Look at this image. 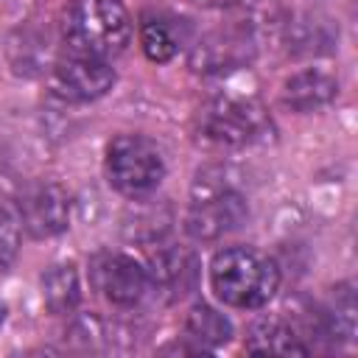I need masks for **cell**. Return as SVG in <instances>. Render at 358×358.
I'll list each match as a JSON object with an SVG mask.
<instances>
[{"label": "cell", "instance_id": "cell-6", "mask_svg": "<svg viewBox=\"0 0 358 358\" xmlns=\"http://www.w3.org/2000/svg\"><path fill=\"white\" fill-rule=\"evenodd\" d=\"M112 84H115V70L109 67L106 59L76 53V50L56 59L53 73H50L53 92L59 98L76 101V103L95 101V98L106 95V90H112Z\"/></svg>", "mask_w": 358, "mask_h": 358}, {"label": "cell", "instance_id": "cell-19", "mask_svg": "<svg viewBox=\"0 0 358 358\" xmlns=\"http://www.w3.org/2000/svg\"><path fill=\"white\" fill-rule=\"evenodd\" d=\"M20 218L0 201V277L6 274V268L11 266V260L17 257L20 249Z\"/></svg>", "mask_w": 358, "mask_h": 358}, {"label": "cell", "instance_id": "cell-3", "mask_svg": "<svg viewBox=\"0 0 358 358\" xmlns=\"http://www.w3.org/2000/svg\"><path fill=\"white\" fill-rule=\"evenodd\" d=\"M246 199L227 182L224 168H204L196 173L190 187V210L185 215V229L193 241H218L246 224Z\"/></svg>", "mask_w": 358, "mask_h": 358}, {"label": "cell", "instance_id": "cell-13", "mask_svg": "<svg viewBox=\"0 0 358 358\" xmlns=\"http://www.w3.org/2000/svg\"><path fill=\"white\" fill-rule=\"evenodd\" d=\"M338 95V81L333 73L319 70V67H308L294 73L280 92L282 106L294 109V112H313L327 106L333 98Z\"/></svg>", "mask_w": 358, "mask_h": 358}, {"label": "cell", "instance_id": "cell-8", "mask_svg": "<svg viewBox=\"0 0 358 358\" xmlns=\"http://www.w3.org/2000/svg\"><path fill=\"white\" fill-rule=\"evenodd\" d=\"M255 36L249 28H218L196 39L187 53V64L193 73L215 76L246 67L255 59Z\"/></svg>", "mask_w": 358, "mask_h": 358}, {"label": "cell", "instance_id": "cell-5", "mask_svg": "<svg viewBox=\"0 0 358 358\" xmlns=\"http://www.w3.org/2000/svg\"><path fill=\"white\" fill-rule=\"evenodd\" d=\"M165 173L162 151L143 134H120L106 148V179L109 185L134 199L151 193Z\"/></svg>", "mask_w": 358, "mask_h": 358}, {"label": "cell", "instance_id": "cell-20", "mask_svg": "<svg viewBox=\"0 0 358 358\" xmlns=\"http://www.w3.org/2000/svg\"><path fill=\"white\" fill-rule=\"evenodd\" d=\"M196 6H201V8H229V6H235L238 0H193Z\"/></svg>", "mask_w": 358, "mask_h": 358}, {"label": "cell", "instance_id": "cell-18", "mask_svg": "<svg viewBox=\"0 0 358 358\" xmlns=\"http://www.w3.org/2000/svg\"><path fill=\"white\" fill-rule=\"evenodd\" d=\"M140 48L151 62H168L176 56L179 39L165 20H145L140 25Z\"/></svg>", "mask_w": 358, "mask_h": 358}, {"label": "cell", "instance_id": "cell-16", "mask_svg": "<svg viewBox=\"0 0 358 358\" xmlns=\"http://www.w3.org/2000/svg\"><path fill=\"white\" fill-rule=\"evenodd\" d=\"M42 299L45 308L56 316H67L81 302V282L73 263H53L42 274Z\"/></svg>", "mask_w": 358, "mask_h": 358}, {"label": "cell", "instance_id": "cell-1", "mask_svg": "<svg viewBox=\"0 0 358 358\" xmlns=\"http://www.w3.org/2000/svg\"><path fill=\"white\" fill-rule=\"evenodd\" d=\"M210 285L229 308H263L280 288V268L257 249L229 246L213 257Z\"/></svg>", "mask_w": 358, "mask_h": 358}, {"label": "cell", "instance_id": "cell-4", "mask_svg": "<svg viewBox=\"0 0 358 358\" xmlns=\"http://www.w3.org/2000/svg\"><path fill=\"white\" fill-rule=\"evenodd\" d=\"M274 134L268 112L252 98H215L196 115V137L215 148H243Z\"/></svg>", "mask_w": 358, "mask_h": 358}, {"label": "cell", "instance_id": "cell-15", "mask_svg": "<svg viewBox=\"0 0 358 358\" xmlns=\"http://www.w3.org/2000/svg\"><path fill=\"white\" fill-rule=\"evenodd\" d=\"M316 327L324 338L333 341H350L355 333V294L350 282H341L333 288L330 299L316 313Z\"/></svg>", "mask_w": 358, "mask_h": 358}, {"label": "cell", "instance_id": "cell-17", "mask_svg": "<svg viewBox=\"0 0 358 358\" xmlns=\"http://www.w3.org/2000/svg\"><path fill=\"white\" fill-rule=\"evenodd\" d=\"M185 333L190 341H196L199 350H215L232 338V324L224 313H218L210 305H193L185 319Z\"/></svg>", "mask_w": 358, "mask_h": 358}, {"label": "cell", "instance_id": "cell-21", "mask_svg": "<svg viewBox=\"0 0 358 358\" xmlns=\"http://www.w3.org/2000/svg\"><path fill=\"white\" fill-rule=\"evenodd\" d=\"M0 322H3V308H0Z\"/></svg>", "mask_w": 358, "mask_h": 358}, {"label": "cell", "instance_id": "cell-14", "mask_svg": "<svg viewBox=\"0 0 358 358\" xmlns=\"http://www.w3.org/2000/svg\"><path fill=\"white\" fill-rule=\"evenodd\" d=\"M246 350L255 355H308L310 347L299 330L282 319H260L246 336Z\"/></svg>", "mask_w": 358, "mask_h": 358}, {"label": "cell", "instance_id": "cell-2", "mask_svg": "<svg viewBox=\"0 0 358 358\" xmlns=\"http://www.w3.org/2000/svg\"><path fill=\"white\" fill-rule=\"evenodd\" d=\"M62 31L70 50L109 59L131 42V17L120 0H73L62 17Z\"/></svg>", "mask_w": 358, "mask_h": 358}, {"label": "cell", "instance_id": "cell-10", "mask_svg": "<svg viewBox=\"0 0 358 358\" xmlns=\"http://www.w3.org/2000/svg\"><path fill=\"white\" fill-rule=\"evenodd\" d=\"M148 288H154L165 302L185 299L201 274V263L193 249L187 246H157L148 260Z\"/></svg>", "mask_w": 358, "mask_h": 358}, {"label": "cell", "instance_id": "cell-11", "mask_svg": "<svg viewBox=\"0 0 358 358\" xmlns=\"http://www.w3.org/2000/svg\"><path fill=\"white\" fill-rule=\"evenodd\" d=\"M280 36L291 56H324L336 48L338 31L322 14H291L280 22Z\"/></svg>", "mask_w": 358, "mask_h": 358}, {"label": "cell", "instance_id": "cell-9", "mask_svg": "<svg viewBox=\"0 0 358 358\" xmlns=\"http://www.w3.org/2000/svg\"><path fill=\"white\" fill-rule=\"evenodd\" d=\"M90 282L92 288L112 305L129 308L137 305L148 291L145 268L120 252H101L90 260Z\"/></svg>", "mask_w": 358, "mask_h": 358}, {"label": "cell", "instance_id": "cell-12", "mask_svg": "<svg viewBox=\"0 0 358 358\" xmlns=\"http://www.w3.org/2000/svg\"><path fill=\"white\" fill-rule=\"evenodd\" d=\"M173 224V210L165 199H148L145 196H134L126 215H123V235L134 243L143 246H154L159 243L168 229Z\"/></svg>", "mask_w": 358, "mask_h": 358}, {"label": "cell", "instance_id": "cell-7", "mask_svg": "<svg viewBox=\"0 0 358 358\" xmlns=\"http://www.w3.org/2000/svg\"><path fill=\"white\" fill-rule=\"evenodd\" d=\"M17 218L31 238H53L70 224V196L56 182H31L20 193Z\"/></svg>", "mask_w": 358, "mask_h": 358}]
</instances>
